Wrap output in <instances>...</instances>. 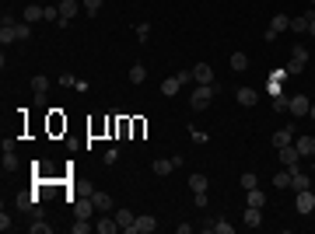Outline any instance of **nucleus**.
Instances as JSON below:
<instances>
[{
  "label": "nucleus",
  "instance_id": "obj_28",
  "mask_svg": "<svg viewBox=\"0 0 315 234\" xmlns=\"http://www.w3.org/2000/svg\"><path fill=\"white\" fill-rule=\"evenodd\" d=\"M291 31H308V14H301V18H291Z\"/></svg>",
  "mask_w": 315,
  "mask_h": 234
},
{
  "label": "nucleus",
  "instance_id": "obj_18",
  "mask_svg": "<svg viewBox=\"0 0 315 234\" xmlns=\"http://www.w3.org/2000/svg\"><path fill=\"white\" fill-rule=\"evenodd\" d=\"M287 144H294V133H291V126L273 133V147H277V150H280V147H287Z\"/></svg>",
  "mask_w": 315,
  "mask_h": 234
},
{
  "label": "nucleus",
  "instance_id": "obj_20",
  "mask_svg": "<svg viewBox=\"0 0 315 234\" xmlns=\"http://www.w3.org/2000/svg\"><path fill=\"white\" fill-rule=\"evenodd\" d=\"M270 31H277V35H280V31H291V18H287V14H273Z\"/></svg>",
  "mask_w": 315,
  "mask_h": 234
},
{
  "label": "nucleus",
  "instance_id": "obj_5",
  "mask_svg": "<svg viewBox=\"0 0 315 234\" xmlns=\"http://www.w3.org/2000/svg\"><path fill=\"white\" fill-rule=\"evenodd\" d=\"M81 7H84L81 0H60V25H67L70 18H77V14H81Z\"/></svg>",
  "mask_w": 315,
  "mask_h": 234
},
{
  "label": "nucleus",
  "instance_id": "obj_27",
  "mask_svg": "<svg viewBox=\"0 0 315 234\" xmlns=\"http://www.w3.org/2000/svg\"><path fill=\"white\" fill-rule=\"evenodd\" d=\"M74 234H88L91 231V224H88V217H74V227H70Z\"/></svg>",
  "mask_w": 315,
  "mask_h": 234
},
{
  "label": "nucleus",
  "instance_id": "obj_2",
  "mask_svg": "<svg viewBox=\"0 0 315 234\" xmlns=\"http://www.w3.org/2000/svg\"><path fill=\"white\" fill-rule=\"evenodd\" d=\"M308 109H312V98H308V94H294V98L287 102V112H291V116H308Z\"/></svg>",
  "mask_w": 315,
  "mask_h": 234
},
{
  "label": "nucleus",
  "instance_id": "obj_36",
  "mask_svg": "<svg viewBox=\"0 0 315 234\" xmlns=\"http://www.w3.org/2000/svg\"><path fill=\"white\" fill-rule=\"evenodd\" d=\"M46 21H60V4H56V7H53V4L46 7Z\"/></svg>",
  "mask_w": 315,
  "mask_h": 234
},
{
  "label": "nucleus",
  "instance_id": "obj_15",
  "mask_svg": "<svg viewBox=\"0 0 315 234\" xmlns=\"http://www.w3.org/2000/svg\"><path fill=\"white\" fill-rule=\"evenodd\" d=\"M294 147L301 150V157H315V137H301V140H294Z\"/></svg>",
  "mask_w": 315,
  "mask_h": 234
},
{
  "label": "nucleus",
  "instance_id": "obj_39",
  "mask_svg": "<svg viewBox=\"0 0 315 234\" xmlns=\"http://www.w3.org/2000/svg\"><path fill=\"white\" fill-rule=\"evenodd\" d=\"M11 227H14V224H11V217H7V210H4V213H0V231H11Z\"/></svg>",
  "mask_w": 315,
  "mask_h": 234
},
{
  "label": "nucleus",
  "instance_id": "obj_14",
  "mask_svg": "<svg viewBox=\"0 0 315 234\" xmlns=\"http://www.w3.org/2000/svg\"><path fill=\"white\" fill-rule=\"evenodd\" d=\"M259 102V94H256V88H238V105H245V109H252Z\"/></svg>",
  "mask_w": 315,
  "mask_h": 234
},
{
  "label": "nucleus",
  "instance_id": "obj_19",
  "mask_svg": "<svg viewBox=\"0 0 315 234\" xmlns=\"http://www.w3.org/2000/svg\"><path fill=\"white\" fill-rule=\"evenodd\" d=\"M245 203H249V206H259V210L266 206V196L259 192V185H256V189H245Z\"/></svg>",
  "mask_w": 315,
  "mask_h": 234
},
{
  "label": "nucleus",
  "instance_id": "obj_34",
  "mask_svg": "<svg viewBox=\"0 0 315 234\" xmlns=\"http://www.w3.org/2000/svg\"><path fill=\"white\" fill-rule=\"evenodd\" d=\"M137 39H140V42H147V39H151V25H147V21H144V25H137Z\"/></svg>",
  "mask_w": 315,
  "mask_h": 234
},
{
  "label": "nucleus",
  "instance_id": "obj_23",
  "mask_svg": "<svg viewBox=\"0 0 315 234\" xmlns=\"http://www.w3.org/2000/svg\"><path fill=\"white\" fill-rule=\"evenodd\" d=\"M32 91H35V94L42 98V94L49 91V77H42V74H35V77H32Z\"/></svg>",
  "mask_w": 315,
  "mask_h": 234
},
{
  "label": "nucleus",
  "instance_id": "obj_31",
  "mask_svg": "<svg viewBox=\"0 0 315 234\" xmlns=\"http://www.w3.org/2000/svg\"><path fill=\"white\" fill-rule=\"evenodd\" d=\"M28 35H32V25L28 21H18V42H25Z\"/></svg>",
  "mask_w": 315,
  "mask_h": 234
},
{
  "label": "nucleus",
  "instance_id": "obj_29",
  "mask_svg": "<svg viewBox=\"0 0 315 234\" xmlns=\"http://www.w3.org/2000/svg\"><path fill=\"white\" fill-rule=\"evenodd\" d=\"M238 182H242V189H256V185H259V178H256V172H245V175L238 178Z\"/></svg>",
  "mask_w": 315,
  "mask_h": 234
},
{
  "label": "nucleus",
  "instance_id": "obj_11",
  "mask_svg": "<svg viewBox=\"0 0 315 234\" xmlns=\"http://www.w3.org/2000/svg\"><path fill=\"white\" fill-rule=\"evenodd\" d=\"M94 231H98V234H116V231H119V224H116V217H105V213H102V217L94 220Z\"/></svg>",
  "mask_w": 315,
  "mask_h": 234
},
{
  "label": "nucleus",
  "instance_id": "obj_22",
  "mask_svg": "<svg viewBox=\"0 0 315 234\" xmlns=\"http://www.w3.org/2000/svg\"><path fill=\"white\" fill-rule=\"evenodd\" d=\"M231 70H235V74L249 70V56H245V53H231Z\"/></svg>",
  "mask_w": 315,
  "mask_h": 234
},
{
  "label": "nucleus",
  "instance_id": "obj_7",
  "mask_svg": "<svg viewBox=\"0 0 315 234\" xmlns=\"http://www.w3.org/2000/svg\"><path fill=\"white\" fill-rule=\"evenodd\" d=\"M193 81L196 84H214V66L210 63H196L193 66Z\"/></svg>",
  "mask_w": 315,
  "mask_h": 234
},
{
  "label": "nucleus",
  "instance_id": "obj_25",
  "mask_svg": "<svg viewBox=\"0 0 315 234\" xmlns=\"http://www.w3.org/2000/svg\"><path fill=\"white\" fill-rule=\"evenodd\" d=\"M245 224H249V227H259V224H263V210H259V206H249V210H245Z\"/></svg>",
  "mask_w": 315,
  "mask_h": 234
},
{
  "label": "nucleus",
  "instance_id": "obj_42",
  "mask_svg": "<svg viewBox=\"0 0 315 234\" xmlns=\"http://www.w3.org/2000/svg\"><path fill=\"white\" fill-rule=\"evenodd\" d=\"M308 116H312V119H315V102H312V109H308Z\"/></svg>",
  "mask_w": 315,
  "mask_h": 234
},
{
  "label": "nucleus",
  "instance_id": "obj_16",
  "mask_svg": "<svg viewBox=\"0 0 315 234\" xmlns=\"http://www.w3.org/2000/svg\"><path fill=\"white\" fill-rule=\"evenodd\" d=\"M151 168H154V175H172V168H175V161H172V157H158L154 164H151Z\"/></svg>",
  "mask_w": 315,
  "mask_h": 234
},
{
  "label": "nucleus",
  "instance_id": "obj_41",
  "mask_svg": "<svg viewBox=\"0 0 315 234\" xmlns=\"http://www.w3.org/2000/svg\"><path fill=\"white\" fill-rule=\"evenodd\" d=\"M305 14H308V31L315 35V14H312V11H305Z\"/></svg>",
  "mask_w": 315,
  "mask_h": 234
},
{
  "label": "nucleus",
  "instance_id": "obj_4",
  "mask_svg": "<svg viewBox=\"0 0 315 234\" xmlns=\"http://www.w3.org/2000/svg\"><path fill=\"white\" fill-rule=\"evenodd\" d=\"M291 189H294V192L312 189V175H308V172H301V168H291Z\"/></svg>",
  "mask_w": 315,
  "mask_h": 234
},
{
  "label": "nucleus",
  "instance_id": "obj_35",
  "mask_svg": "<svg viewBox=\"0 0 315 234\" xmlns=\"http://www.w3.org/2000/svg\"><path fill=\"white\" fill-rule=\"evenodd\" d=\"M81 4H84L88 14H98V11H102V0H81Z\"/></svg>",
  "mask_w": 315,
  "mask_h": 234
},
{
  "label": "nucleus",
  "instance_id": "obj_12",
  "mask_svg": "<svg viewBox=\"0 0 315 234\" xmlns=\"http://www.w3.org/2000/svg\"><path fill=\"white\" fill-rule=\"evenodd\" d=\"M91 203H94L98 213H109V210H112V196H109V192H91Z\"/></svg>",
  "mask_w": 315,
  "mask_h": 234
},
{
  "label": "nucleus",
  "instance_id": "obj_37",
  "mask_svg": "<svg viewBox=\"0 0 315 234\" xmlns=\"http://www.w3.org/2000/svg\"><path fill=\"white\" fill-rule=\"evenodd\" d=\"M301 70H305L301 59H287V74H301Z\"/></svg>",
  "mask_w": 315,
  "mask_h": 234
},
{
  "label": "nucleus",
  "instance_id": "obj_33",
  "mask_svg": "<svg viewBox=\"0 0 315 234\" xmlns=\"http://www.w3.org/2000/svg\"><path fill=\"white\" fill-rule=\"evenodd\" d=\"M28 231L32 234H49L53 227H49V224H42V220H35V224H28Z\"/></svg>",
  "mask_w": 315,
  "mask_h": 234
},
{
  "label": "nucleus",
  "instance_id": "obj_26",
  "mask_svg": "<svg viewBox=\"0 0 315 234\" xmlns=\"http://www.w3.org/2000/svg\"><path fill=\"white\" fill-rule=\"evenodd\" d=\"M273 185H277V189H291V168H287V172H277V175H273Z\"/></svg>",
  "mask_w": 315,
  "mask_h": 234
},
{
  "label": "nucleus",
  "instance_id": "obj_40",
  "mask_svg": "<svg viewBox=\"0 0 315 234\" xmlns=\"http://www.w3.org/2000/svg\"><path fill=\"white\" fill-rule=\"evenodd\" d=\"M18 210H32V199H28V196H18Z\"/></svg>",
  "mask_w": 315,
  "mask_h": 234
},
{
  "label": "nucleus",
  "instance_id": "obj_8",
  "mask_svg": "<svg viewBox=\"0 0 315 234\" xmlns=\"http://www.w3.org/2000/svg\"><path fill=\"white\" fill-rule=\"evenodd\" d=\"M298 161H301V150H298L294 144L280 147V164H284V168H298Z\"/></svg>",
  "mask_w": 315,
  "mask_h": 234
},
{
  "label": "nucleus",
  "instance_id": "obj_6",
  "mask_svg": "<svg viewBox=\"0 0 315 234\" xmlns=\"http://www.w3.org/2000/svg\"><path fill=\"white\" fill-rule=\"evenodd\" d=\"M294 210H298V213H315V192H312V189L298 192V199H294Z\"/></svg>",
  "mask_w": 315,
  "mask_h": 234
},
{
  "label": "nucleus",
  "instance_id": "obj_10",
  "mask_svg": "<svg viewBox=\"0 0 315 234\" xmlns=\"http://www.w3.org/2000/svg\"><path fill=\"white\" fill-rule=\"evenodd\" d=\"M189 189H193V196H207V189H210V182H207V175H200V172H193V175H189Z\"/></svg>",
  "mask_w": 315,
  "mask_h": 234
},
{
  "label": "nucleus",
  "instance_id": "obj_17",
  "mask_svg": "<svg viewBox=\"0 0 315 234\" xmlns=\"http://www.w3.org/2000/svg\"><path fill=\"white\" fill-rule=\"evenodd\" d=\"M144 81H147V66L144 63H133L130 66V84H144Z\"/></svg>",
  "mask_w": 315,
  "mask_h": 234
},
{
  "label": "nucleus",
  "instance_id": "obj_44",
  "mask_svg": "<svg viewBox=\"0 0 315 234\" xmlns=\"http://www.w3.org/2000/svg\"><path fill=\"white\" fill-rule=\"evenodd\" d=\"M312 4H315V0H312Z\"/></svg>",
  "mask_w": 315,
  "mask_h": 234
},
{
  "label": "nucleus",
  "instance_id": "obj_3",
  "mask_svg": "<svg viewBox=\"0 0 315 234\" xmlns=\"http://www.w3.org/2000/svg\"><path fill=\"white\" fill-rule=\"evenodd\" d=\"M154 231H158V220L147 213V217H137V220H133V227H130L126 234H154Z\"/></svg>",
  "mask_w": 315,
  "mask_h": 234
},
{
  "label": "nucleus",
  "instance_id": "obj_1",
  "mask_svg": "<svg viewBox=\"0 0 315 234\" xmlns=\"http://www.w3.org/2000/svg\"><path fill=\"white\" fill-rule=\"evenodd\" d=\"M214 94H217V84H200V88L193 91V98H189V109L193 112H207L210 102H214Z\"/></svg>",
  "mask_w": 315,
  "mask_h": 234
},
{
  "label": "nucleus",
  "instance_id": "obj_21",
  "mask_svg": "<svg viewBox=\"0 0 315 234\" xmlns=\"http://www.w3.org/2000/svg\"><path fill=\"white\" fill-rule=\"evenodd\" d=\"M179 88H182V84H179V77L161 81V94H165V98H175V94H179Z\"/></svg>",
  "mask_w": 315,
  "mask_h": 234
},
{
  "label": "nucleus",
  "instance_id": "obj_30",
  "mask_svg": "<svg viewBox=\"0 0 315 234\" xmlns=\"http://www.w3.org/2000/svg\"><path fill=\"white\" fill-rule=\"evenodd\" d=\"M291 59H301V63H308V49H305V46H294V49H291Z\"/></svg>",
  "mask_w": 315,
  "mask_h": 234
},
{
  "label": "nucleus",
  "instance_id": "obj_38",
  "mask_svg": "<svg viewBox=\"0 0 315 234\" xmlns=\"http://www.w3.org/2000/svg\"><path fill=\"white\" fill-rule=\"evenodd\" d=\"M214 231H217V234H231V224H228V220H214Z\"/></svg>",
  "mask_w": 315,
  "mask_h": 234
},
{
  "label": "nucleus",
  "instance_id": "obj_43",
  "mask_svg": "<svg viewBox=\"0 0 315 234\" xmlns=\"http://www.w3.org/2000/svg\"><path fill=\"white\" fill-rule=\"evenodd\" d=\"M312 172H315V164H312Z\"/></svg>",
  "mask_w": 315,
  "mask_h": 234
},
{
  "label": "nucleus",
  "instance_id": "obj_9",
  "mask_svg": "<svg viewBox=\"0 0 315 234\" xmlns=\"http://www.w3.org/2000/svg\"><path fill=\"white\" fill-rule=\"evenodd\" d=\"M91 213H98L91 203V196H81V199H74V217H88L91 220Z\"/></svg>",
  "mask_w": 315,
  "mask_h": 234
},
{
  "label": "nucleus",
  "instance_id": "obj_32",
  "mask_svg": "<svg viewBox=\"0 0 315 234\" xmlns=\"http://www.w3.org/2000/svg\"><path fill=\"white\" fill-rule=\"evenodd\" d=\"M4 168H7V172H14V168H18V157H14L11 150H4Z\"/></svg>",
  "mask_w": 315,
  "mask_h": 234
},
{
  "label": "nucleus",
  "instance_id": "obj_13",
  "mask_svg": "<svg viewBox=\"0 0 315 234\" xmlns=\"http://www.w3.org/2000/svg\"><path fill=\"white\" fill-rule=\"evenodd\" d=\"M25 21H28V25H35V21H46V7L28 4V7H25Z\"/></svg>",
  "mask_w": 315,
  "mask_h": 234
},
{
  "label": "nucleus",
  "instance_id": "obj_24",
  "mask_svg": "<svg viewBox=\"0 0 315 234\" xmlns=\"http://www.w3.org/2000/svg\"><path fill=\"white\" fill-rule=\"evenodd\" d=\"M133 220H137V217H133L130 210H123V206H119V213H116V224H119L123 231H130V227H133Z\"/></svg>",
  "mask_w": 315,
  "mask_h": 234
}]
</instances>
